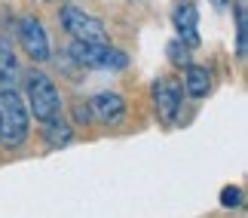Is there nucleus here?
I'll return each mask as SVG.
<instances>
[{
	"mask_svg": "<svg viewBox=\"0 0 248 218\" xmlns=\"http://www.w3.org/2000/svg\"><path fill=\"white\" fill-rule=\"evenodd\" d=\"M31 135V114L18 89H0V145L6 151L22 148Z\"/></svg>",
	"mask_w": 248,
	"mask_h": 218,
	"instance_id": "nucleus-1",
	"label": "nucleus"
},
{
	"mask_svg": "<svg viewBox=\"0 0 248 218\" xmlns=\"http://www.w3.org/2000/svg\"><path fill=\"white\" fill-rule=\"evenodd\" d=\"M25 105H28V114L37 117L40 123L55 120L62 111V99H59L55 83L37 68L25 74Z\"/></svg>",
	"mask_w": 248,
	"mask_h": 218,
	"instance_id": "nucleus-2",
	"label": "nucleus"
},
{
	"mask_svg": "<svg viewBox=\"0 0 248 218\" xmlns=\"http://www.w3.org/2000/svg\"><path fill=\"white\" fill-rule=\"evenodd\" d=\"M71 59L83 68H98V71H123L129 68V55L110 43H71Z\"/></svg>",
	"mask_w": 248,
	"mask_h": 218,
	"instance_id": "nucleus-3",
	"label": "nucleus"
},
{
	"mask_svg": "<svg viewBox=\"0 0 248 218\" xmlns=\"http://www.w3.org/2000/svg\"><path fill=\"white\" fill-rule=\"evenodd\" d=\"M62 28L77 43H108V28H104V22L98 16L80 9V6H64L62 9Z\"/></svg>",
	"mask_w": 248,
	"mask_h": 218,
	"instance_id": "nucleus-4",
	"label": "nucleus"
},
{
	"mask_svg": "<svg viewBox=\"0 0 248 218\" xmlns=\"http://www.w3.org/2000/svg\"><path fill=\"white\" fill-rule=\"evenodd\" d=\"M150 92H154V108H156L159 123L175 126L178 114H181V105H184V89H181V83L175 77H159Z\"/></svg>",
	"mask_w": 248,
	"mask_h": 218,
	"instance_id": "nucleus-5",
	"label": "nucleus"
},
{
	"mask_svg": "<svg viewBox=\"0 0 248 218\" xmlns=\"http://www.w3.org/2000/svg\"><path fill=\"white\" fill-rule=\"evenodd\" d=\"M18 43H22V50L31 55L34 62H46L52 55L46 28H43V22L37 16H25L22 22H18Z\"/></svg>",
	"mask_w": 248,
	"mask_h": 218,
	"instance_id": "nucleus-6",
	"label": "nucleus"
},
{
	"mask_svg": "<svg viewBox=\"0 0 248 218\" xmlns=\"http://www.w3.org/2000/svg\"><path fill=\"white\" fill-rule=\"evenodd\" d=\"M171 25L178 28V40L187 46V50H193L199 46V9L193 0H184V3L175 6V13H171Z\"/></svg>",
	"mask_w": 248,
	"mask_h": 218,
	"instance_id": "nucleus-7",
	"label": "nucleus"
},
{
	"mask_svg": "<svg viewBox=\"0 0 248 218\" xmlns=\"http://www.w3.org/2000/svg\"><path fill=\"white\" fill-rule=\"evenodd\" d=\"M89 111H92V117H98L101 123L117 126V123L126 117V101H123L120 92H98V96L89 101Z\"/></svg>",
	"mask_w": 248,
	"mask_h": 218,
	"instance_id": "nucleus-8",
	"label": "nucleus"
},
{
	"mask_svg": "<svg viewBox=\"0 0 248 218\" xmlns=\"http://www.w3.org/2000/svg\"><path fill=\"white\" fill-rule=\"evenodd\" d=\"M16 80H18V59L13 40L0 34V89H16Z\"/></svg>",
	"mask_w": 248,
	"mask_h": 218,
	"instance_id": "nucleus-9",
	"label": "nucleus"
},
{
	"mask_svg": "<svg viewBox=\"0 0 248 218\" xmlns=\"http://www.w3.org/2000/svg\"><path fill=\"white\" fill-rule=\"evenodd\" d=\"M184 89L190 99H205L212 92V74H208V68H202V65L184 68Z\"/></svg>",
	"mask_w": 248,
	"mask_h": 218,
	"instance_id": "nucleus-10",
	"label": "nucleus"
},
{
	"mask_svg": "<svg viewBox=\"0 0 248 218\" xmlns=\"http://www.w3.org/2000/svg\"><path fill=\"white\" fill-rule=\"evenodd\" d=\"M43 135H46V141H49V148H62V145H68V141L74 138V129H71L68 120L55 117L49 123H43Z\"/></svg>",
	"mask_w": 248,
	"mask_h": 218,
	"instance_id": "nucleus-11",
	"label": "nucleus"
},
{
	"mask_svg": "<svg viewBox=\"0 0 248 218\" xmlns=\"http://www.w3.org/2000/svg\"><path fill=\"white\" fill-rule=\"evenodd\" d=\"M248 50V22H245V3H236V55L245 59Z\"/></svg>",
	"mask_w": 248,
	"mask_h": 218,
	"instance_id": "nucleus-12",
	"label": "nucleus"
},
{
	"mask_svg": "<svg viewBox=\"0 0 248 218\" xmlns=\"http://www.w3.org/2000/svg\"><path fill=\"white\" fill-rule=\"evenodd\" d=\"M169 62L175 65V68H181V71L193 65V62H190V50H187L181 40H171V43H169Z\"/></svg>",
	"mask_w": 248,
	"mask_h": 218,
	"instance_id": "nucleus-13",
	"label": "nucleus"
},
{
	"mask_svg": "<svg viewBox=\"0 0 248 218\" xmlns=\"http://www.w3.org/2000/svg\"><path fill=\"white\" fill-rule=\"evenodd\" d=\"M221 206H224V209H236V206H242V187L227 184L221 191Z\"/></svg>",
	"mask_w": 248,
	"mask_h": 218,
	"instance_id": "nucleus-14",
	"label": "nucleus"
},
{
	"mask_svg": "<svg viewBox=\"0 0 248 218\" xmlns=\"http://www.w3.org/2000/svg\"><path fill=\"white\" fill-rule=\"evenodd\" d=\"M208 3H215L217 9H227V6H230V0H208Z\"/></svg>",
	"mask_w": 248,
	"mask_h": 218,
	"instance_id": "nucleus-15",
	"label": "nucleus"
}]
</instances>
